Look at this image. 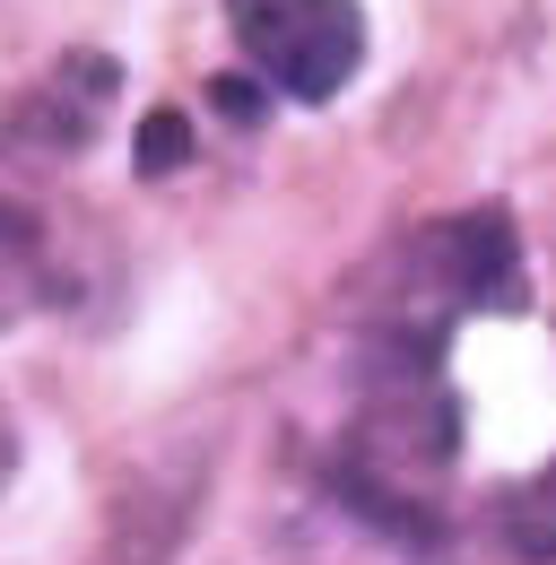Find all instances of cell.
<instances>
[{
  "mask_svg": "<svg viewBox=\"0 0 556 565\" xmlns=\"http://www.w3.org/2000/svg\"><path fill=\"white\" fill-rule=\"evenodd\" d=\"M183 157H192L183 114H148V122H139V140H131V166H139V174H174Z\"/></svg>",
  "mask_w": 556,
  "mask_h": 565,
  "instance_id": "4",
  "label": "cell"
},
{
  "mask_svg": "<svg viewBox=\"0 0 556 565\" xmlns=\"http://www.w3.org/2000/svg\"><path fill=\"white\" fill-rule=\"evenodd\" d=\"M44 262H35V244H26V226L18 217H0V313H26L35 296H44V279H35Z\"/></svg>",
  "mask_w": 556,
  "mask_h": 565,
  "instance_id": "3",
  "label": "cell"
},
{
  "mask_svg": "<svg viewBox=\"0 0 556 565\" xmlns=\"http://www.w3.org/2000/svg\"><path fill=\"white\" fill-rule=\"evenodd\" d=\"M244 62L287 105H331L365 71V9L356 0H226Z\"/></svg>",
  "mask_w": 556,
  "mask_h": 565,
  "instance_id": "2",
  "label": "cell"
},
{
  "mask_svg": "<svg viewBox=\"0 0 556 565\" xmlns=\"http://www.w3.org/2000/svg\"><path fill=\"white\" fill-rule=\"evenodd\" d=\"M18 479V426H9V409H0V488Z\"/></svg>",
  "mask_w": 556,
  "mask_h": 565,
  "instance_id": "7",
  "label": "cell"
},
{
  "mask_svg": "<svg viewBox=\"0 0 556 565\" xmlns=\"http://www.w3.org/2000/svg\"><path fill=\"white\" fill-rule=\"evenodd\" d=\"M531 305V279H522V235L504 210H461L417 226L409 253L392 262V313L383 331H409V340H435L461 322V313H522Z\"/></svg>",
  "mask_w": 556,
  "mask_h": 565,
  "instance_id": "1",
  "label": "cell"
},
{
  "mask_svg": "<svg viewBox=\"0 0 556 565\" xmlns=\"http://www.w3.org/2000/svg\"><path fill=\"white\" fill-rule=\"evenodd\" d=\"M209 105H217V114H235V122H253V114H261V87H253V78H217V87H209Z\"/></svg>",
  "mask_w": 556,
  "mask_h": 565,
  "instance_id": "6",
  "label": "cell"
},
{
  "mask_svg": "<svg viewBox=\"0 0 556 565\" xmlns=\"http://www.w3.org/2000/svg\"><path fill=\"white\" fill-rule=\"evenodd\" d=\"M513 522H522V557H556V470L513 504Z\"/></svg>",
  "mask_w": 556,
  "mask_h": 565,
  "instance_id": "5",
  "label": "cell"
}]
</instances>
